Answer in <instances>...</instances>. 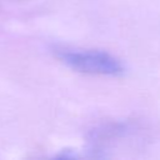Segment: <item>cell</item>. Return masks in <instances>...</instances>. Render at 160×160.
<instances>
[{"mask_svg":"<svg viewBox=\"0 0 160 160\" xmlns=\"http://www.w3.org/2000/svg\"><path fill=\"white\" fill-rule=\"evenodd\" d=\"M55 55L68 68L82 74L122 76L126 71V68L120 59L104 50L56 49Z\"/></svg>","mask_w":160,"mask_h":160,"instance_id":"cell-1","label":"cell"}]
</instances>
